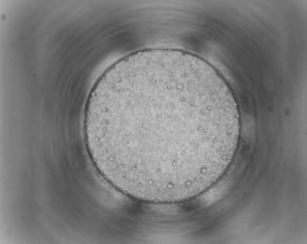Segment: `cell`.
I'll return each instance as SVG.
<instances>
[{
    "mask_svg": "<svg viewBox=\"0 0 307 244\" xmlns=\"http://www.w3.org/2000/svg\"><path fill=\"white\" fill-rule=\"evenodd\" d=\"M240 128L237 102L221 75L197 58L169 52L135 55L107 70L84 118L94 164L126 187L157 194L220 176Z\"/></svg>",
    "mask_w": 307,
    "mask_h": 244,
    "instance_id": "obj_1",
    "label": "cell"
}]
</instances>
